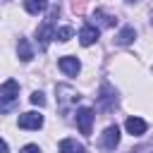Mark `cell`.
Returning a JSON list of instances; mask_svg holds the SVG:
<instances>
[{"label":"cell","instance_id":"3","mask_svg":"<svg viewBox=\"0 0 153 153\" xmlns=\"http://www.w3.org/2000/svg\"><path fill=\"white\" fill-rule=\"evenodd\" d=\"M93 110L91 108H79L76 110V127L84 136H91V124H93Z\"/></svg>","mask_w":153,"mask_h":153},{"label":"cell","instance_id":"14","mask_svg":"<svg viewBox=\"0 0 153 153\" xmlns=\"http://www.w3.org/2000/svg\"><path fill=\"white\" fill-rule=\"evenodd\" d=\"M93 19H96V22H98V24H100L103 29H108V26H115V22H117L115 17H110V14H105L103 10H96V12H93Z\"/></svg>","mask_w":153,"mask_h":153},{"label":"cell","instance_id":"17","mask_svg":"<svg viewBox=\"0 0 153 153\" xmlns=\"http://www.w3.org/2000/svg\"><path fill=\"white\" fill-rule=\"evenodd\" d=\"M19 153H41V148H38L36 143H26V146H24Z\"/></svg>","mask_w":153,"mask_h":153},{"label":"cell","instance_id":"6","mask_svg":"<svg viewBox=\"0 0 153 153\" xmlns=\"http://www.w3.org/2000/svg\"><path fill=\"white\" fill-rule=\"evenodd\" d=\"M19 127L22 129H41L43 127V115H38V112H24V115H19Z\"/></svg>","mask_w":153,"mask_h":153},{"label":"cell","instance_id":"12","mask_svg":"<svg viewBox=\"0 0 153 153\" xmlns=\"http://www.w3.org/2000/svg\"><path fill=\"white\" fill-rule=\"evenodd\" d=\"M22 2H24V10L29 14H41L48 7V0H22Z\"/></svg>","mask_w":153,"mask_h":153},{"label":"cell","instance_id":"4","mask_svg":"<svg viewBox=\"0 0 153 153\" xmlns=\"http://www.w3.org/2000/svg\"><path fill=\"white\" fill-rule=\"evenodd\" d=\"M117 105V96H115V91L110 88V84H103V88H100V96H98V108L100 110H112Z\"/></svg>","mask_w":153,"mask_h":153},{"label":"cell","instance_id":"18","mask_svg":"<svg viewBox=\"0 0 153 153\" xmlns=\"http://www.w3.org/2000/svg\"><path fill=\"white\" fill-rule=\"evenodd\" d=\"M124 2H139V0H124Z\"/></svg>","mask_w":153,"mask_h":153},{"label":"cell","instance_id":"13","mask_svg":"<svg viewBox=\"0 0 153 153\" xmlns=\"http://www.w3.org/2000/svg\"><path fill=\"white\" fill-rule=\"evenodd\" d=\"M17 55H19V60H22V62H31V57H33V50H31V45H29V41H26V38H19Z\"/></svg>","mask_w":153,"mask_h":153},{"label":"cell","instance_id":"15","mask_svg":"<svg viewBox=\"0 0 153 153\" xmlns=\"http://www.w3.org/2000/svg\"><path fill=\"white\" fill-rule=\"evenodd\" d=\"M72 33H74V31H72V26H60V29H57V33H55V38L65 43V41H69V38H72Z\"/></svg>","mask_w":153,"mask_h":153},{"label":"cell","instance_id":"11","mask_svg":"<svg viewBox=\"0 0 153 153\" xmlns=\"http://www.w3.org/2000/svg\"><path fill=\"white\" fill-rule=\"evenodd\" d=\"M134 38H136V31H134V26H124V29H122V31L115 36V43H117V45H129Z\"/></svg>","mask_w":153,"mask_h":153},{"label":"cell","instance_id":"7","mask_svg":"<svg viewBox=\"0 0 153 153\" xmlns=\"http://www.w3.org/2000/svg\"><path fill=\"white\" fill-rule=\"evenodd\" d=\"M60 69L67 74V76H76L79 74V69H81V62L76 60V57H72V55H65V57H60Z\"/></svg>","mask_w":153,"mask_h":153},{"label":"cell","instance_id":"1","mask_svg":"<svg viewBox=\"0 0 153 153\" xmlns=\"http://www.w3.org/2000/svg\"><path fill=\"white\" fill-rule=\"evenodd\" d=\"M55 33H57V29L53 26V22H50V19H48V22H43V24L36 29V38H38L41 50H45V48L50 45V41L55 38Z\"/></svg>","mask_w":153,"mask_h":153},{"label":"cell","instance_id":"9","mask_svg":"<svg viewBox=\"0 0 153 153\" xmlns=\"http://www.w3.org/2000/svg\"><path fill=\"white\" fill-rule=\"evenodd\" d=\"M124 127H127V131H129L131 136H141V134H146V129H148L146 120H141V117H129V120L124 122Z\"/></svg>","mask_w":153,"mask_h":153},{"label":"cell","instance_id":"5","mask_svg":"<svg viewBox=\"0 0 153 153\" xmlns=\"http://www.w3.org/2000/svg\"><path fill=\"white\" fill-rule=\"evenodd\" d=\"M117 143H120V129L112 124V127H108V129L103 131V136H100V146H103L105 151H115Z\"/></svg>","mask_w":153,"mask_h":153},{"label":"cell","instance_id":"8","mask_svg":"<svg viewBox=\"0 0 153 153\" xmlns=\"http://www.w3.org/2000/svg\"><path fill=\"white\" fill-rule=\"evenodd\" d=\"M98 36H100V29L86 24V26H81V31H79V43H81V45H91V43L98 41Z\"/></svg>","mask_w":153,"mask_h":153},{"label":"cell","instance_id":"16","mask_svg":"<svg viewBox=\"0 0 153 153\" xmlns=\"http://www.w3.org/2000/svg\"><path fill=\"white\" fill-rule=\"evenodd\" d=\"M31 103L38 105V108H43V105H45V96H43L41 91H33V93H31Z\"/></svg>","mask_w":153,"mask_h":153},{"label":"cell","instance_id":"2","mask_svg":"<svg viewBox=\"0 0 153 153\" xmlns=\"http://www.w3.org/2000/svg\"><path fill=\"white\" fill-rule=\"evenodd\" d=\"M17 96H19V84L14 79H7L0 86V103H2V108H7L12 100H17Z\"/></svg>","mask_w":153,"mask_h":153},{"label":"cell","instance_id":"10","mask_svg":"<svg viewBox=\"0 0 153 153\" xmlns=\"http://www.w3.org/2000/svg\"><path fill=\"white\" fill-rule=\"evenodd\" d=\"M57 148H60V153H86L84 146H81L76 139H62Z\"/></svg>","mask_w":153,"mask_h":153}]
</instances>
